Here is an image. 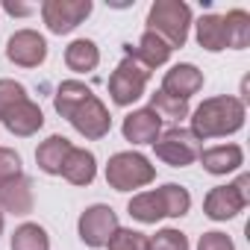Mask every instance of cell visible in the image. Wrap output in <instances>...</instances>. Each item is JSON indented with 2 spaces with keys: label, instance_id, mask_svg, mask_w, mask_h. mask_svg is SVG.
<instances>
[{
  "label": "cell",
  "instance_id": "obj_23",
  "mask_svg": "<svg viewBox=\"0 0 250 250\" xmlns=\"http://www.w3.org/2000/svg\"><path fill=\"white\" fill-rule=\"evenodd\" d=\"M224 30H227V47L241 50L250 44V15L244 9H229L224 15Z\"/></svg>",
  "mask_w": 250,
  "mask_h": 250
},
{
  "label": "cell",
  "instance_id": "obj_1",
  "mask_svg": "<svg viewBox=\"0 0 250 250\" xmlns=\"http://www.w3.org/2000/svg\"><path fill=\"white\" fill-rule=\"evenodd\" d=\"M244 124V100L232 94H218L203 100L194 115H191V133L203 139H218V136H232Z\"/></svg>",
  "mask_w": 250,
  "mask_h": 250
},
{
  "label": "cell",
  "instance_id": "obj_24",
  "mask_svg": "<svg viewBox=\"0 0 250 250\" xmlns=\"http://www.w3.org/2000/svg\"><path fill=\"white\" fill-rule=\"evenodd\" d=\"M12 250H50V238L39 224H21L12 232Z\"/></svg>",
  "mask_w": 250,
  "mask_h": 250
},
{
  "label": "cell",
  "instance_id": "obj_29",
  "mask_svg": "<svg viewBox=\"0 0 250 250\" xmlns=\"http://www.w3.org/2000/svg\"><path fill=\"white\" fill-rule=\"evenodd\" d=\"M21 177V156L12 147H0V186Z\"/></svg>",
  "mask_w": 250,
  "mask_h": 250
},
{
  "label": "cell",
  "instance_id": "obj_20",
  "mask_svg": "<svg viewBox=\"0 0 250 250\" xmlns=\"http://www.w3.org/2000/svg\"><path fill=\"white\" fill-rule=\"evenodd\" d=\"M91 97V88L85 85V83H80V80H65L59 88H56V97H53V106H56V112L62 115V118H68L71 121V115L85 103Z\"/></svg>",
  "mask_w": 250,
  "mask_h": 250
},
{
  "label": "cell",
  "instance_id": "obj_5",
  "mask_svg": "<svg viewBox=\"0 0 250 250\" xmlns=\"http://www.w3.org/2000/svg\"><path fill=\"white\" fill-rule=\"evenodd\" d=\"M153 147H156V156L171 168H186V165L197 162L200 153H203L200 139L191 130H183V127H171V130L159 133Z\"/></svg>",
  "mask_w": 250,
  "mask_h": 250
},
{
  "label": "cell",
  "instance_id": "obj_31",
  "mask_svg": "<svg viewBox=\"0 0 250 250\" xmlns=\"http://www.w3.org/2000/svg\"><path fill=\"white\" fill-rule=\"evenodd\" d=\"M3 9H6L9 15H30V12H33V6H24V3H12V0H6V3H3Z\"/></svg>",
  "mask_w": 250,
  "mask_h": 250
},
{
  "label": "cell",
  "instance_id": "obj_32",
  "mask_svg": "<svg viewBox=\"0 0 250 250\" xmlns=\"http://www.w3.org/2000/svg\"><path fill=\"white\" fill-rule=\"evenodd\" d=\"M3 224H6V221H3V212H0V232H3Z\"/></svg>",
  "mask_w": 250,
  "mask_h": 250
},
{
  "label": "cell",
  "instance_id": "obj_10",
  "mask_svg": "<svg viewBox=\"0 0 250 250\" xmlns=\"http://www.w3.org/2000/svg\"><path fill=\"white\" fill-rule=\"evenodd\" d=\"M71 124H74V130H77L80 136L97 142V139L109 136V130H112V115H109V109L103 106V100H100L97 94H91V97L71 115Z\"/></svg>",
  "mask_w": 250,
  "mask_h": 250
},
{
  "label": "cell",
  "instance_id": "obj_12",
  "mask_svg": "<svg viewBox=\"0 0 250 250\" xmlns=\"http://www.w3.org/2000/svg\"><path fill=\"white\" fill-rule=\"evenodd\" d=\"M0 121H3V127L12 136H21V139L33 136V133H39L44 127V115H42L39 103H33L30 97L21 100V103H15L12 109H6L3 115H0Z\"/></svg>",
  "mask_w": 250,
  "mask_h": 250
},
{
  "label": "cell",
  "instance_id": "obj_30",
  "mask_svg": "<svg viewBox=\"0 0 250 250\" xmlns=\"http://www.w3.org/2000/svg\"><path fill=\"white\" fill-rule=\"evenodd\" d=\"M197 250H235V244H232V238L227 235V232H203L200 235V241H197Z\"/></svg>",
  "mask_w": 250,
  "mask_h": 250
},
{
  "label": "cell",
  "instance_id": "obj_22",
  "mask_svg": "<svg viewBox=\"0 0 250 250\" xmlns=\"http://www.w3.org/2000/svg\"><path fill=\"white\" fill-rule=\"evenodd\" d=\"M197 44L209 53L227 50V30H224V18L221 15H203L197 24Z\"/></svg>",
  "mask_w": 250,
  "mask_h": 250
},
{
  "label": "cell",
  "instance_id": "obj_11",
  "mask_svg": "<svg viewBox=\"0 0 250 250\" xmlns=\"http://www.w3.org/2000/svg\"><path fill=\"white\" fill-rule=\"evenodd\" d=\"M6 56L21 68H39L47 59V42L36 30H18L6 42Z\"/></svg>",
  "mask_w": 250,
  "mask_h": 250
},
{
  "label": "cell",
  "instance_id": "obj_13",
  "mask_svg": "<svg viewBox=\"0 0 250 250\" xmlns=\"http://www.w3.org/2000/svg\"><path fill=\"white\" fill-rule=\"evenodd\" d=\"M124 139L133 142V145H153L162 133V118L153 109H136L124 118V127H121Z\"/></svg>",
  "mask_w": 250,
  "mask_h": 250
},
{
  "label": "cell",
  "instance_id": "obj_3",
  "mask_svg": "<svg viewBox=\"0 0 250 250\" xmlns=\"http://www.w3.org/2000/svg\"><path fill=\"white\" fill-rule=\"evenodd\" d=\"M191 27V9L183 0H156L147 12V33L159 36L171 50L183 47Z\"/></svg>",
  "mask_w": 250,
  "mask_h": 250
},
{
  "label": "cell",
  "instance_id": "obj_27",
  "mask_svg": "<svg viewBox=\"0 0 250 250\" xmlns=\"http://www.w3.org/2000/svg\"><path fill=\"white\" fill-rule=\"evenodd\" d=\"M150 250H188V238H186V232L165 227L150 238Z\"/></svg>",
  "mask_w": 250,
  "mask_h": 250
},
{
  "label": "cell",
  "instance_id": "obj_19",
  "mask_svg": "<svg viewBox=\"0 0 250 250\" xmlns=\"http://www.w3.org/2000/svg\"><path fill=\"white\" fill-rule=\"evenodd\" d=\"M71 147H74V145H71L65 136H50V139L42 142L39 150H36V162H39V168H42L44 174H50V177L62 174V165H65Z\"/></svg>",
  "mask_w": 250,
  "mask_h": 250
},
{
  "label": "cell",
  "instance_id": "obj_2",
  "mask_svg": "<svg viewBox=\"0 0 250 250\" xmlns=\"http://www.w3.org/2000/svg\"><path fill=\"white\" fill-rule=\"evenodd\" d=\"M130 215L142 224H156L159 218H183L188 209H191V194L177 186V183H168L156 191H142L130 200Z\"/></svg>",
  "mask_w": 250,
  "mask_h": 250
},
{
  "label": "cell",
  "instance_id": "obj_17",
  "mask_svg": "<svg viewBox=\"0 0 250 250\" xmlns=\"http://www.w3.org/2000/svg\"><path fill=\"white\" fill-rule=\"evenodd\" d=\"M124 53L133 56L136 62H142L147 71H150V68H159V65H165V62L171 59V47H168L159 36H153V33H145L136 47L127 44V47H124Z\"/></svg>",
  "mask_w": 250,
  "mask_h": 250
},
{
  "label": "cell",
  "instance_id": "obj_25",
  "mask_svg": "<svg viewBox=\"0 0 250 250\" xmlns=\"http://www.w3.org/2000/svg\"><path fill=\"white\" fill-rule=\"evenodd\" d=\"M159 118H171V121H180V118H188V100H180V97H171L165 94L162 88L150 94V106Z\"/></svg>",
  "mask_w": 250,
  "mask_h": 250
},
{
  "label": "cell",
  "instance_id": "obj_28",
  "mask_svg": "<svg viewBox=\"0 0 250 250\" xmlns=\"http://www.w3.org/2000/svg\"><path fill=\"white\" fill-rule=\"evenodd\" d=\"M27 100V88L15 80H0V115H3L6 109H12L15 103Z\"/></svg>",
  "mask_w": 250,
  "mask_h": 250
},
{
  "label": "cell",
  "instance_id": "obj_16",
  "mask_svg": "<svg viewBox=\"0 0 250 250\" xmlns=\"http://www.w3.org/2000/svg\"><path fill=\"white\" fill-rule=\"evenodd\" d=\"M200 162L209 174L221 177V174H229V171H238L244 165V150L238 145H218V147H209L200 153Z\"/></svg>",
  "mask_w": 250,
  "mask_h": 250
},
{
  "label": "cell",
  "instance_id": "obj_6",
  "mask_svg": "<svg viewBox=\"0 0 250 250\" xmlns=\"http://www.w3.org/2000/svg\"><path fill=\"white\" fill-rule=\"evenodd\" d=\"M247 203H250V177L241 174L232 186H215L203 200V212L212 221H229Z\"/></svg>",
  "mask_w": 250,
  "mask_h": 250
},
{
  "label": "cell",
  "instance_id": "obj_9",
  "mask_svg": "<svg viewBox=\"0 0 250 250\" xmlns=\"http://www.w3.org/2000/svg\"><path fill=\"white\" fill-rule=\"evenodd\" d=\"M88 15H91V0H47L42 6V18L47 30L56 36L77 30Z\"/></svg>",
  "mask_w": 250,
  "mask_h": 250
},
{
  "label": "cell",
  "instance_id": "obj_18",
  "mask_svg": "<svg viewBox=\"0 0 250 250\" xmlns=\"http://www.w3.org/2000/svg\"><path fill=\"white\" fill-rule=\"evenodd\" d=\"M62 177L74 186H88L94 177H97V159L91 150L85 147H71L65 165H62Z\"/></svg>",
  "mask_w": 250,
  "mask_h": 250
},
{
  "label": "cell",
  "instance_id": "obj_4",
  "mask_svg": "<svg viewBox=\"0 0 250 250\" xmlns=\"http://www.w3.org/2000/svg\"><path fill=\"white\" fill-rule=\"evenodd\" d=\"M156 180V168L150 165L147 156L136 153V150H124L115 153L106 165V183L115 191H133V188H145Z\"/></svg>",
  "mask_w": 250,
  "mask_h": 250
},
{
  "label": "cell",
  "instance_id": "obj_21",
  "mask_svg": "<svg viewBox=\"0 0 250 250\" xmlns=\"http://www.w3.org/2000/svg\"><path fill=\"white\" fill-rule=\"evenodd\" d=\"M97 62H100V50H97V44L91 39H77V42H71L65 47V65L71 71H77V74L94 71Z\"/></svg>",
  "mask_w": 250,
  "mask_h": 250
},
{
  "label": "cell",
  "instance_id": "obj_7",
  "mask_svg": "<svg viewBox=\"0 0 250 250\" xmlns=\"http://www.w3.org/2000/svg\"><path fill=\"white\" fill-rule=\"evenodd\" d=\"M147 80H150V71L142 62H136L133 56H124V62L109 77V94L118 106H130L145 94Z\"/></svg>",
  "mask_w": 250,
  "mask_h": 250
},
{
  "label": "cell",
  "instance_id": "obj_14",
  "mask_svg": "<svg viewBox=\"0 0 250 250\" xmlns=\"http://www.w3.org/2000/svg\"><path fill=\"white\" fill-rule=\"evenodd\" d=\"M200 88H203V74H200V68L191 65V62L174 65V68L165 74V80H162V91L171 94V97H180V100H188V97L197 94Z\"/></svg>",
  "mask_w": 250,
  "mask_h": 250
},
{
  "label": "cell",
  "instance_id": "obj_26",
  "mask_svg": "<svg viewBox=\"0 0 250 250\" xmlns=\"http://www.w3.org/2000/svg\"><path fill=\"white\" fill-rule=\"evenodd\" d=\"M106 247L109 250H150V238L139 229H118Z\"/></svg>",
  "mask_w": 250,
  "mask_h": 250
},
{
  "label": "cell",
  "instance_id": "obj_15",
  "mask_svg": "<svg viewBox=\"0 0 250 250\" xmlns=\"http://www.w3.org/2000/svg\"><path fill=\"white\" fill-rule=\"evenodd\" d=\"M0 212H12V215L33 212V183L24 174L0 186Z\"/></svg>",
  "mask_w": 250,
  "mask_h": 250
},
{
  "label": "cell",
  "instance_id": "obj_8",
  "mask_svg": "<svg viewBox=\"0 0 250 250\" xmlns=\"http://www.w3.org/2000/svg\"><path fill=\"white\" fill-rule=\"evenodd\" d=\"M77 229H80V238H83L88 247H106L109 238H112L121 227H118V215L112 212V206L94 203V206H88V209L80 215Z\"/></svg>",
  "mask_w": 250,
  "mask_h": 250
}]
</instances>
